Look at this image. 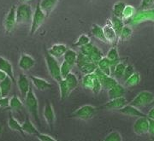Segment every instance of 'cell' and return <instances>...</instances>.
I'll use <instances>...</instances> for the list:
<instances>
[{
	"label": "cell",
	"mask_w": 154,
	"mask_h": 141,
	"mask_svg": "<svg viewBox=\"0 0 154 141\" xmlns=\"http://www.w3.org/2000/svg\"><path fill=\"white\" fill-rule=\"evenodd\" d=\"M128 103H129L127 100V98H125L124 97H122V98L109 100L107 103H105L103 108L106 109H117V110H119Z\"/></svg>",
	"instance_id": "obj_16"
},
{
	"label": "cell",
	"mask_w": 154,
	"mask_h": 141,
	"mask_svg": "<svg viewBox=\"0 0 154 141\" xmlns=\"http://www.w3.org/2000/svg\"><path fill=\"white\" fill-rule=\"evenodd\" d=\"M87 57H88V58H89V60L92 63H94L98 65V63L100 62V60L104 57V54L101 51V50L94 45V48L92 50V51L90 52V54L87 56Z\"/></svg>",
	"instance_id": "obj_27"
},
{
	"label": "cell",
	"mask_w": 154,
	"mask_h": 141,
	"mask_svg": "<svg viewBox=\"0 0 154 141\" xmlns=\"http://www.w3.org/2000/svg\"><path fill=\"white\" fill-rule=\"evenodd\" d=\"M17 85L18 89H19V92L23 98H25L27 96V94L32 87L29 78L24 73L19 74L17 80Z\"/></svg>",
	"instance_id": "obj_10"
},
{
	"label": "cell",
	"mask_w": 154,
	"mask_h": 141,
	"mask_svg": "<svg viewBox=\"0 0 154 141\" xmlns=\"http://www.w3.org/2000/svg\"><path fill=\"white\" fill-rule=\"evenodd\" d=\"M22 130L25 133V134H29V135L36 136L39 133L38 130L36 128V127L33 125V123L29 120L28 117L26 118L25 121L22 124Z\"/></svg>",
	"instance_id": "obj_22"
},
{
	"label": "cell",
	"mask_w": 154,
	"mask_h": 141,
	"mask_svg": "<svg viewBox=\"0 0 154 141\" xmlns=\"http://www.w3.org/2000/svg\"><path fill=\"white\" fill-rule=\"evenodd\" d=\"M3 97V95H2V92H1V90H0V98Z\"/></svg>",
	"instance_id": "obj_55"
},
{
	"label": "cell",
	"mask_w": 154,
	"mask_h": 141,
	"mask_svg": "<svg viewBox=\"0 0 154 141\" xmlns=\"http://www.w3.org/2000/svg\"><path fill=\"white\" fill-rule=\"evenodd\" d=\"M78 68L80 69V70L82 71L83 75H90V74L95 73V71L98 69V65L94 63L89 62V63H83L82 65H79Z\"/></svg>",
	"instance_id": "obj_31"
},
{
	"label": "cell",
	"mask_w": 154,
	"mask_h": 141,
	"mask_svg": "<svg viewBox=\"0 0 154 141\" xmlns=\"http://www.w3.org/2000/svg\"><path fill=\"white\" fill-rule=\"evenodd\" d=\"M78 55H79V53H77L75 51L72 49H68V51L65 52V54L63 55V61H65L69 64H70L72 67H74L76 64Z\"/></svg>",
	"instance_id": "obj_28"
},
{
	"label": "cell",
	"mask_w": 154,
	"mask_h": 141,
	"mask_svg": "<svg viewBox=\"0 0 154 141\" xmlns=\"http://www.w3.org/2000/svg\"><path fill=\"white\" fill-rule=\"evenodd\" d=\"M150 105H152V107H154V99H153V100H152V102L150 103Z\"/></svg>",
	"instance_id": "obj_53"
},
{
	"label": "cell",
	"mask_w": 154,
	"mask_h": 141,
	"mask_svg": "<svg viewBox=\"0 0 154 141\" xmlns=\"http://www.w3.org/2000/svg\"><path fill=\"white\" fill-rule=\"evenodd\" d=\"M30 80L32 81V84L33 85V87H35L37 90L40 91V92H44V91H46V90H48L50 88H51V85L50 84V82H48L45 79L40 78V77L31 75Z\"/></svg>",
	"instance_id": "obj_18"
},
{
	"label": "cell",
	"mask_w": 154,
	"mask_h": 141,
	"mask_svg": "<svg viewBox=\"0 0 154 141\" xmlns=\"http://www.w3.org/2000/svg\"><path fill=\"white\" fill-rule=\"evenodd\" d=\"M72 69H73V67L70 64H69L65 61H63V63L60 64V71L62 78L65 79L70 73H72Z\"/></svg>",
	"instance_id": "obj_40"
},
{
	"label": "cell",
	"mask_w": 154,
	"mask_h": 141,
	"mask_svg": "<svg viewBox=\"0 0 154 141\" xmlns=\"http://www.w3.org/2000/svg\"><path fill=\"white\" fill-rule=\"evenodd\" d=\"M36 61L32 56L27 53H22L19 61H18V66L20 69L24 72H28L31 70L33 67L35 66Z\"/></svg>",
	"instance_id": "obj_12"
},
{
	"label": "cell",
	"mask_w": 154,
	"mask_h": 141,
	"mask_svg": "<svg viewBox=\"0 0 154 141\" xmlns=\"http://www.w3.org/2000/svg\"><path fill=\"white\" fill-rule=\"evenodd\" d=\"M154 5V0H141L140 9L141 10H148Z\"/></svg>",
	"instance_id": "obj_46"
},
{
	"label": "cell",
	"mask_w": 154,
	"mask_h": 141,
	"mask_svg": "<svg viewBox=\"0 0 154 141\" xmlns=\"http://www.w3.org/2000/svg\"><path fill=\"white\" fill-rule=\"evenodd\" d=\"M125 6H126V4L124 2H122V1L116 2L115 5H113V8H112L113 16L122 19V14H123V11H124Z\"/></svg>",
	"instance_id": "obj_33"
},
{
	"label": "cell",
	"mask_w": 154,
	"mask_h": 141,
	"mask_svg": "<svg viewBox=\"0 0 154 141\" xmlns=\"http://www.w3.org/2000/svg\"><path fill=\"white\" fill-rule=\"evenodd\" d=\"M119 112L122 115H125L128 116H131V117H147L146 115L144 114L143 112L140 109L136 108L134 106H133L131 104H127L126 106H124L123 108L119 109Z\"/></svg>",
	"instance_id": "obj_15"
},
{
	"label": "cell",
	"mask_w": 154,
	"mask_h": 141,
	"mask_svg": "<svg viewBox=\"0 0 154 141\" xmlns=\"http://www.w3.org/2000/svg\"><path fill=\"white\" fill-rule=\"evenodd\" d=\"M133 35V29L131 26L129 25H125L122 31L121 35L119 37V41L121 42H124V41H127L128 40L129 38L132 37Z\"/></svg>",
	"instance_id": "obj_37"
},
{
	"label": "cell",
	"mask_w": 154,
	"mask_h": 141,
	"mask_svg": "<svg viewBox=\"0 0 154 141\" xmlns=\"http://www.w3.org/2000/svg\"><path fill=\"white\" fill-rule=\"evenodd\" d=\"M3 133H4V127H3V125L0 124V136L2 135Z\"/></svg>",
	"instance_id": "obj_52"
},
{
	"label": "cell",
	"mask_w": 154,
	"mask_h": 141,
	"mask_svg": "<svg viewBox=\"0 0 154 141\" xmlns=\"http://www.w3.org/2000/svg\"><path fill=\"white\" fill-rule=\"evenodd\" d=\"M110 21H111V23H112V27H113L116 34V36L118 38V40H119V37L121 35L123 27L125 26V24L123 22V19L113 17L110 19Z\"/></svg>",
	"instance_id": "obj_25"
},
{
	"label": "cell",
	"mask_w": 154,
	"mask_h": 141,
	"mask_svg": "<svg viewBox=\"0 0 154 141\" xmlns=\"http://www.w3.org/2000/svg\"><path fill=\"white\" fill-rule=\"evenodd\" d=\"M64 80H65V81L68 84V87H69L71 92H73L78 87V85H79L78 78H77V76L74 73H70Z\"/></svg>",
	"instance_id": "obj_36"
},
{
	"label": "cell",
	"mask_w": 154,
	"mask_h": 141,
	"mask_svg": "<svg viewBox=\"0 0 154 141\" xmlns=\"http://www.w3.org/2000/svg\"><path fill=\"white\" fill-rule=\"evenodd\" d=\"M135 71H134V66L132 65H127L126 67V69H125V71H124V74H123V76H122V81H123V82L126 81L130 77V76L132 75L134 73Z\"/></svg>",
	"instance_id": "obj_44"
},
{
	"label": "cell",
	"mask_w": 154,
	"mask_h": 141,
	"mask_svg": "<svg viewBox=\"0 0 154 141\" xmlns=\"http://www.w3.org/2000/svg\"><path fill=\"white\" fill-rule=\"evenodd\" d=\"M149 129H148V133L151 136L154 137V120L149 119Z\"/></svg>",
	"instance_id": "obj_49"
},
{
	"label": "cell",
	"mask_w": 154,
	"mask_h": 141,
	"mask_svg": "<svg viewBox=\"0 0 154 141\" xmlns=\"http://www.w3.org/2000/svg\"><path fill=\"white\" fill-rule=\"evenodd\" d=\"M125 93H126V89L120 83L116 84L115 87H113L112 88H110V90L107 91V95H108L109 100L124 97Z\"/></svg>",
	"instance_id": "obj_20"
},
{
	"label": "cell",
	"mask_w": 154,
	"mask_h": 141,
	"mask_svg": "<svg viewBox=\"0 0 154 141\" xmlns=\"http://www.w3.org/2000/svg\"><path fill=\"white\" fill-rule=\"evenodd\" d=\"M149 121L147 117H139L133 126L134 133L137 135H145L148 133Z\"/></svg>",
	"instance_id": "obj_11"
},
{
	"label": "cell",
	"mask_w": 154,
	"mask_h": 141,
	"mask_svg": "<svg viewBox=\"0 0 154 141\" xmlns=\"http://www.w3.org/2000/svg\"><path fill=\"white\" fill-rule=\"evenodd\" d=\"M13 83L14 82L12 81L11 78L9 77H6L3 81L0 82V90H1L3 97H8V95L10 94L11 91Z\"/></svg>",
	"instance_id": "obj_29"
},
{
	"label": "cell",
	"mask_w": 154,
	"mask_h": 141,
	"mask_svg": "<svg viewBox=\"0 0 154 141\" xmlns=\"http://www.w3.org/2000/svg\"><path fill=\"white\" fill-rule=\"evenodd\" d=\"M98 109H99L95 106L90 105V104H86V105H82V107L78 108L76 110H75L70 115V116L73 118L87 121L94 116V115L97 113Z\"/></svg>",
	"instance_id": "obj_6"
},
{
	"label": "cell",
	"mask_w": 154,
	"mask_h": 141,
	"mask_svg": "<svg viewBox=\"0 0 154 141\" xmlns=\"http://www.w3.org/2000/svg\"><path fill=\"white\" fill-rule=\"evenodd\" d=\"M45 64H46V68L49 71L50 75L51 76V78L55 81L58 83L62 80H63L62 78V75H61L60 64H59L58 61L54 57L50 55L47 51L45 53Z\"/></svg>",
	"instance_id": "obj_1"
},
{
	"label": "cell",
	"mask_w": 154,
	"mask_h": 141,
	"mask_svg": "<svg viewBox=\"0 0 154 141\" xmlns=\"http://www.w3.org/2000/svg\"><path fill=\"white\" fill-rule=\"evenodd\" d=\"M0 70L5 72L6 75L9 78H11V81L14 83H17V80L15 77V73H14V69H13V66L11 64V63L7 60L5 57H0Z\"/></svg>",
	"instance_id": "obj_14"
},
{
	"label": "cell",
	"mask_w": 154,
	"mask_h": 141,
	"mask_svg": "<svg viewBox=\"0 0 154 141\" xmlns=\"http://www.w3.org/2000/svg\"><path fill=\"white\" fill-rule=\"evenodd\" d=\"M59 85V91H60V98L62 101H65L67 98H69L70 94V89L68 87V84L65 81V80H62L60 82H58Z\"/></svg>",
	"instance_id": "obj_30"
},
{
	"label": "cell",
	"mask_w": 154,
	"mask_h": 141,
	"mask_svg": "<svg viewBox=\"0 0 154 141\" xmlns=\"http://www.w3.org/2000/svg\"><path fill=\"white\" fill-rule=\"evenodd\" d=\"M17 25V6L12 5L4 20V27H5V33H13Z\"/></svg>",
	"instance_id": "obj_8"
},
{
	"label": "cell",
	"mask_w": 154,
	"mask_h": 141,
	"mask_svg": "<svg viewBox=\"0 0 154 141\" xmlns=\"http://www.w3.org/2000/svg\"><path fill=\"white\" fill-rule=\"evenodd\" d=\"M43 115H44V118L45 120V121H46V123L49 126L50 129L53 130L56 121V115L53 106H52L51 103H50L49 101H47L46 103H45V105Z\"/></svg>",
	"instance_id": "obj_13"
},
{
	"label": "cell",
	"mask_w": 154,
	"mask_h": 141,
	"mask_svg": "<svg viewBox=\"0 0 154 141\" xmlns=\"http://www.w3.org/2000/svg\"><path fill=\"white\" fill-rule=\"evenodd\" d=\"M24 108V104L21 100V98H19L17 95H14L11 98L10 101V109L12 111H16V112H20Z\"/></svg>",
	"instance_id": "obj_26"
},
{
	"label": "cell",
	"mask_w": 154,
	"mask_h": 141,
	"mask_svg": "<svg viewBox=\"0 0 154 141\" xmlns=\"http://www.w3.org/2000/svg\"><path fill=\"white\" fill-rule=\"evenodd\" d=\"M37 138L39 141H58L56 139H54L53 137L48 135V134H44V133H38L37 135Z\"/></svg>",
	"instance_id": "obj_48"
},
{
	"label": "cell",
	"mask_w": 154,
	"mask_h": 141,
	"mask_svg": "<svg viewBox=\"0 0 154 141\" xmlns=\"http://www.w3.org/2000/svg\"><path fill=\"white\" fill-rule=\"evenodd\" d=\"M89 43H91V38H89V36L87 34H81L74 44H75V46L81 48L84 45H87Z\"/></svg>",
	"instance_id": "obj_41"
},
{
	"label": "cell",
	"mask_w": 154,
	"mask_h": 141,
	"mask_svg": "<svg viewBox=\"0 0 154 141\" xmlns=\"http://www.w3.org/2000/svg\"><path fill=\"white\" fill-rule=\"evenodd\" d=\"M140 82V75L138 72H134L126 81H124V85L128 87H136Z\"/></svg>",
	"instance_id": "obj_35"
},
{
	"label": "cell",
	"mask_w": 154,
	"mask_h": 141,
	"mask_svg": "<svg viewBox=\"0 0 154 141\" xmlns=\"http://www.w3.org/2000/svg\"><path fill=\"white\" fill-rule=\"evenodd\" d=\"M91 33L98 40L103 42V43H107L105 36V33H104V28L100 27L99 25L96 24V23L93 24V26L91 27Z\"/></svg>",
	"instance_id": "obj_24"
},
{
	"label": "cell",
	"mask_w": 154,
	"mask_h": 141,
	"mask_svg": "<svg viewBox=\"0 0 154 141\" xmlns=\"http://www.w3.org/2000/svg\"><path fill=\"white\" fill-rule=\"evenodd\" d=\"M33 11L28 3H22L17 6V22L19 25L28 24L32 22Z\"/></svg>",
	"instance_id": "obj_3"
},
{
	"label": "cell",
	"mask_w": 154,
	"mask_h": 141,
	"mask_svg": "<svg viewBox=\"0 0 154 141\" xmlns=\"http://www.w3.org/2000/svg\"><path fill=\"white\" fill-rule=\"evenodd\" d=\"M47 16L45 15L44 11L41 10L39 3L35 7V10L33 11V18L31 22V27H30V35H33L39 29V27L43 25L45 21Z\"/></svg>",
	"instance_id": "obj_4"
},
{
	"label": "cell",
	"mask_w": 154,
	"mask_h": 141,
	"mask_svg": "<svg viewBox=\"0 0 154 141\" xmlns=\"http://www.w3.org/2000/svg\"><path fill=\"white\" fill-rule=\"evenodd\" d=\"M126 67L127 64L123 61H121L120 63H118L116 65L112 75L116 80L117 79H122V76H123V74H124V71L126 69Z\"/></svg>",
	"instance_id": "obj_34"
},
{
	"label": "cell",
	"mask_w": 154,
	"mask_h": 141,
	"mask_svg": "<svg viewBox=\"0 0 154 141\" xmlns=\"http://www.w3.org/2000/svg\"><path fill=\"white\" fill-rule=\"evenodd\" d=\"M104 141H122V137L119 132L112 131L105 137Z\"/></svg>",
	"instance_id": "obj_42"
},
{
	"label": "cell",
	"mask_w": 154,
	"mask_h": 141,
	"mask_svg": "<svg viewBox=\"0 0 154 141\" xmlns=\"http://www.w3.org/2000/svg\"><path fill=\"white\" fill-rule=\"evenodd\" d=\"M94 44L92 42L91 43L88 44L87 45H84L82 47H81L80 48V53H82V54L85 55V56H88V55L90 54V52L92 51V50L94 48Z\"/></svg>",
	"instance_id": "obj_45"
},
{
	"label": "cell",
	"mask_w": 154,
	"mask_h": 141,
	"mask_svg": "<svg viewBox=\"0 0 154 141\" xmlns=\"http://www.w3.org/2000/svg\"><path fill=\"white\" fill-rule=\"evenodd\" d=\"M103 89V87H102V84L101 82L99 80V78L96 76L95 80H94V85H93V88H92V92H94V94H99V92H101V90Z\"/></svg>",
	"instance_id": "obj_43"
},
{
	"label": "cell",
	"mask_w": 154,
	"mask_h": 141,
	"mask_svg": "<svg viewBox=\"0 0 154 141\" xmlns=\"http://www.w3.org/2000/svg\"><path fill=\"white\" fill-rule=\"evenodd\" d=\"M25 106L28 109V113L32 115V117L35 120L38 126H40V121L38 117V101L32 87L25 97Z\"/></svg>",
	"instance_id": "obj_2"
},
{
	"label": "cell",
	"mask_w": 154,
	"mask_h": 141,
	"mask_svg": "<svg viewBox=\"0 0 154 141\" xmlns=\"http://www.w3.org/2000/svg\"><path fill=\"white\" fill-rule=\"evenodd\" d=\"M136 13L135 8L133 5H126L124 11H123V14H122V19L123 20H129L130 18H132Z\"/></svg>",
	"instance_id": "obj_39"
},
{
	"label": "cell",
	"mask_w": 154,
	"mask_h": 141,
	"mask_svg": "<svg viewBox=\"0 0 154 141\" xmlns=\"http://www.w3.org/2000/svg\"><path fill=\"white\" fill-rule=\"evenodd\" d=\"M96 76L99 78V80L102 84L103 89H105L106 91L110 90V88L115 87L116 84H118L119 82L116 79L114 76H109L105 75L102 71L99 69V68L97 69V70L94 73Z\"/></svg>",
	"instance_id": "obj_9"
},
{
	"label": "cell",
	"mask_w": 154,
	"mask_h": 141,
	"mask_svg": "<svg viewBox=\"0 0 154 141\" xmlns=\"http://www.w3.org/2000/svg\"><path fill=\"white\" fill-rule=\"evenodd\" d=\"M103 28H104V33H105V36L107 43L110 44H114L118 41V38L116 34L113 27H112V23H111L110 19L107 21L106 25Z\"/></svg>",
	"instance_id": "obj_17"
},
{
	"label": "cell",
	"mask_w": 154,
	"mask_h": 141,
	"mask_svg": "<svg viewBox=\"0 0 154 141\" xmlns=\"http://www.w3.org/2000/svg\"><path fill=\"white\" fill-rule=\"evenodd\" d=\"M147 21L154 22L153 8H151V9H148V10H141V11H138L132 18L128 20L127 22H128L129 26H134V25H138V24H140L141 22H147Z\"/></svg>",
	"instance_id": "obj_5"
},
{
	"label": "cell",
	"mask_w": 154,
	"mask_h": 141,
	"mask_svg": "<svg viewBox=\"0 0 154 141\" xmlns=\"http://www.w3.org/2000/svg\"><path fill=\"white\" fill-rule=\"evenodd\" d=\"M106 57L108 59H110V61H113V62L122 61V59L120 58V56H119V53H118V50H117L116 45H113L109 50V51L107 52V55H106Z\"/></svg>",
	"instance_id": "obj_38"
},
{
	"label": "cell",
	"mask_w": 154,
	"mask_h": 141,
	"mask_svg": "<svg viewBox=\"0 0 154 141\" xmlns=\"http://www.w3.org/2000/svg\"><path fill=\"white\" fill-rule=\"evenodd\" d=\"M58 1L59 0H41L39 2V6L41 10L45 13V15L48 17L55 10V8L58 4Z\"/></svg>",
	"instance_id": "obj_21"
},
{
	"label": "cell",
	"mask_w": 154,
	"mask_h": 141,
	"mask_svg": "<svg viewBox=\"0 0 154 141\" xmlns=\"http://www.w3.org/2000/svg\"><path fill=\"white\" fill-rule=\"evenodd\" d=\"M8 126L12 131H15L17 133H21L22 135H25V133L22 130V124L17 121L13 115L10 113L9 114V118H8Z\"/></svg>",
	"instance_id": "obj_23"
},
{
	"label": "cell",
	"mask_w": 154,
	"mask_h": 141,
	"mask_svg": "<svg viewBox=\"0 0 154 141\" xmlns=\"http://www.w3.org/2000/svg\"><path fill=\"white\" fill-rule=\"evenodd\" d=\"M10 101H11V98H8V97H2V98H0V108H10Z\"/></svg>",
	"instance_id": "obj_47"
},
{
	"label": "cell",
	"mask_w": 154,
	"mask_h": 141,
	"mask_svg": "<svg viewBox=\"0 0 154 141\" xmlns=\"http://www.w3.org/2000/svg\"><path fill=\"white\" fill-rule=\"evenodd\" d=\"M88 2H89V1H91V0H88Z\"/></svg>",
	"instance_id": "obj_56"
},
{
	"label": "cell",
	"mask_w": 154,
	"mask_h": 141,
	"mask_svg": "<svg viewBox=\"0 0 154 141\" xmlns=\"http://www.w3.org/2000/svg\"><path fill=\"white\" fill-rule=\"evenodd\" d=\"M146 116H147V118H149V119L154 120V107H152V108L149 109V111L147 112V114H146Z\"/></svg>",
	"instance_id": "obj_50"
},
{
	"label": "cell",
	"mask_w": 154,
	"mask_h": 141,
	"mask_svg": "<svg viewBox=\"0 0 154 141\" xmlns=\"http://www.w3.org/2000/svg\"><path fill=\"white\" fill-rule=\"evenodd\" d=\"M68 46L63 44H54L51 45L48 49V53L54 57L55 58H59L61 57H63L67 51H68Z\"/></svg>",
	"instance_id": "obj_19"
},
{
	"label": "cell",
	"mask_w": 154,
	"mask_h": 141,
	"mask_svg": "<svg viewBox=\"0 0 154 141\" xmlns=\"http://www.w3.org/2000/svg\"><path fill=\"white\" fill-rule=\"evenodd\" d=\"M6 77H8V76L6 75V74L5 72H3L2 70H0V82L3 81L5 79Z\"/></svg>",
	"instance_id": "obj_51"
},
{
	"label": "cell",
	"mask_w": 154,
	"mask_h": 141,
	"mask_svg": "<svg viewBox=\"0 0 154 141\" xmlns=\"http://www.w3.org/2000/svg\"><path fill=\"white\" fill-rule=\"evenodd\" d=\"M154 99V94L149 91H142L134 97L132 101L129 103L133 106L138 109L143 108L152 102Z\"/></svg>",
	"instance_id": "obj_7"
},
{
	"label": "cell",
	"mask_w": 154,
	"mask_h": 141,
	"mask_svg": "<svg viewBox=\"0 0 154 141\" xmlns=\"http://www.w3.org/2000/svg\"><path fill=\"white\" fill-rule=\"evenodd\" d=\"M22 2H24V3H28V1H30V0H22Z\"/></svg>",
	"instance_id": "obj_54"
},
{
	"label": "cell",
	"mask_w": 154,
	"mask_h": 141,
	"mask_svg": "<svg viewBox=\"0 0 154 141\" xmlns=\"http://www.w3.org/2000/svg\"><path fill=\"white\" fill-rule=\"evenodd\" d=\"M96 78V75L95 74H90V75H84V76L82 79V86L85 89L88 90H92L93 88V85H94V80Z\"/></svg>",
	"instance_id": "obj_32"
}]
</instances>
